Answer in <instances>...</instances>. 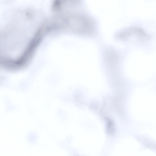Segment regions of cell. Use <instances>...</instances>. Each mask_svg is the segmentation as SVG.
Returning <instances> with one entry per match:
<instances>
[{"instance_id":"1","label":"cell","mask_w":156,"mask_h":156,"mask_svg":"<svg viewBox=\"0 0 156 156\" xmlns=\"http://www.w3.org/2000/svg\"><path fill=\"white\" fill-rule=\"evenodd\" d=\"M123 34L125 36L123 37L125 38L129 37V39H135L139 41L147 40L149 38V35L143 29L138 27L129 28Z\"/></svg>"}]
</instances>
